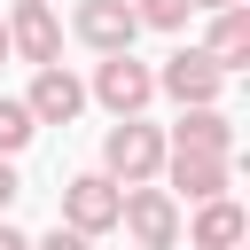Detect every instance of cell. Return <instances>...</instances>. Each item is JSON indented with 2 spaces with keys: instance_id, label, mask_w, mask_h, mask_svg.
<instances>
[{
  "instance_id": "obj_2",
  "label": "cell",
  "mask_w": 250,
  "mask_h": 250,
  "mask_svg": "<svg viewBox=\"0 0 250 250\" xmlns=\"http://www.w3.org/2000/svg\"><path fill=\"white\" fill-rule=\"evenodd\" d=\"M86 102H102V109L125 125V117H141V109L156 102V70H148L141 55H102L94 78H86Z\"/></svg>"
},
{
  "instance_id": "obj_13",
  "label": "cell",
  "mask_w": 250,
  "mask_h": 250,
  "mask_svg": "<svg viewBox=\"0 0 250 250\" xmlns=\"http://www.w3.org/2000/svg\"><path fill=\"white\" fill-rule=\"evenodd\" d=\"M31 133H39V125H31V109H23L16 94H0V164H16V156L31 148Z\"/></svg>"
},
{
  "instance_id": "obj_17",
  "label": "cell",
  "mask_w": 250,
  "mask_h": 250,
  "mask_svg": "<svg viewBox=\"0 0 250 250\" xmlns=\"http://www.w3.org/2000/svg\"><path fill=\"white\" fill-rule=\"evenodd\" d=\"M0 250H31V234H23V227H8V219H0Z\"/></svg>"
},
{
  "instance_id": "obj_6",
  "label": "cell",
  "mask_w": 250,
  "mask_h": 250,
  "mask_svg": "<svg viewBox=\"0 0 250 250\" xmlns=\"http://www.w3.org/2000/svg\"><path fill=\"white\" fill-rule=\"evenodd\" d=\"M0 31H8V55H23L31 70H47V62H62V16H55L47 0H16Z\"/></svg>"
},
{
  "instance_id": "obj_7",
  "label": "cell",
  "mask_w": 250,
  "mask_h": 250,
  "mask_svg": "<svg viewBox=\"0 0 250 250\" xmlns=\"http://www.w3.org/2000/svg\"><path fill=\"white\" fill-rule=\"evenodd\" d=\"M156 188H164L172 203H219V195L234 188V156H164Z\"/></svg>"
},
{
  "instance_id": "obj_5",
  "label": "cell",
  "mask_w": 250,
  "mask_h": 250,
  "mask_svg": "<svg viewBox=\"0 0 250 250\" xmlns=\"http://www.w3.org/2000/svg\"><path fill=\"white\" fill-rule=\"evenodd\" d=\"M117 227L133 234V250H172L180 242V203L164 188H125L117 195Z\"/></svg>"
},
{
  "instance_id": "obj_16",
  "label": "cell",
  "mask_w": 250,
  "mask_h": 250,
  "mask_svg": "<svg viewBox=\"0 0 250 250\" xmlns=\"http://www.w3.org/2000/svg\"><path fill=\"white\" fill-rule=\"evenodd\" d=\"M23 195V180H16V164H0V219H8V203Z\"/></svg>"
},
{
  "instance_id": "obj_8",
  "label": "cell",
  "mask_w": 250,
  "mask_h": 250,
  "mask_svg": "<svg viewBox=\"0 0 250 250\" xmlns=\"http://www.w3.org/2000/svg\"><path fill=\"white\" fill-rule=\"evenodd\" d=\"M23 109H31V125H70V117L86 109V78H78L70 62H47V70H31Z\"/></svg>"
},
{
  "instance_id": "obj_14",
  "label": "cell",
  "mask_w": 250,
  "mask_h": 250,
  "mask_svg": "<svg viewBox=\"0 0 250 250\" xmlns=\"http://www.w3.org/2000/svg\"><path fill=\"white\" fill-rule=\"evenodd\" d=\"M125 8L141 31H188V16H195V0H125Z\"/></svg>"
},
{
  "instance_id": "obj_19",
  "label": "cell",
  "mask_w": 250,
  "mask_h": 250,
  "mask_svg": "<svg viewBox=\"0 0 250 250\" xmlns=\"http://www.w3.org/2000/svg\"><path fill=\"white\" fill-rule=\"evenodd\" d=\"M0 62H8V31H0Z\"/></svg>"
},
{
  "instance_id": "obj_10",
  "label": "cell",
  "mask_w": 250,
  "mask_h": 250,
  "mask_svg": "<svg viewBox=\"0 0 250 250\" xmlns=\"http://www.w3.org/2000/svg\"><path fill=\"white\" fill-rule=\"evenodd\" d=\"M164 156H234V117L227 109H180L164 133Z\"/></svg>"
},
{
  "instance_id": "obj_12",
  "label": "cell",
  "mask_w": 250,
  "mask_h": 250,
  "mask_svg": "<svg viewBox=\"0 0 250 250\" xmlns=\"http://www.w3.org/2000/svg\"><path fill=\"white\" fill-rule=\"evenodd\" d=\"M203 55L219 62V78H234V70L250 62V8H219L211 31H203Z\"/></svg>"
},
{
  "instance_id": "obj_9",
  "label": "cell",
  "mask_w": 250,
  "mask_h": 250,
  "mask_svg": "<svg viewBox=\"0 0 250 250\" xmlns=\"http://www.w3.org/2000/svg\"><path fill=\"white\" fill-rule=\"evenodd\" d=\"M70 31H78L94 55H133V39H141V23H133L125 0H78V8H70Z\"/></svg>"
},
{
  "instance_id": "obj_1",
  "label": "cell",
  "mask_w": 250,
  "mask_h": 250,
  "mask_svg": "<svg viewBox=\"0 0 250 250\" xmlns=\"http://www.w3.org/2000/svg\"><path fill=\"white\" fill-rule=\"evenodd\" d=\"M109 188H156V172H164V125H148V117H125V125H109L102 133V164H94Z\"/></svg>"
},
{
  "instance_id": "obj_18",
  "label": "cell",
  "mask_w": 250,
  "mask_h": 250,
  "mask_svg": "<svg viewBox=\"0 0 250 250\" xmlns=\"http://www.w3.org/2000/svg\"><path fill=\"white\" fill-rule=\"evenodd\" d=\"M195 8H203V16H219V8H242V0H195Z\"/></svg>"
},
{
  "instance_id": "obj_11",
  "label": "cell",
  "mask_w": 250,
  "mask_h": 250,
  "mask_svg": "<svg viewBox=\"0 0 250 250\" xmlns=\"http://www.w3.org/2000/svg\"><path fill=\"white\" fill-rule=\"evenodd\" d=\"M242 234H250V211L234 195L195 203V219H188V250H242Z\"/></svg>"
},
{
  "instance_id": "obj_3",
  "label": "cell",
  "mask_w": 250,
  "mask_h": 250,
  "mask_svg": "<svg viewBox=\"0 0 250 250\" xmlns=\"http://www.w3.org/2000/svg\"><path fill=\"white\" fill-rule=\"evenodd\" d=\"M156 94H164V102H180V109H219L227 78H219V62H211L203 47H172V55H164V70H156Z\"/></svg>"
},
{
  "instance_id": "obj_4",
  "label": "cell",
  "mask_w": 250,
  "mask_h": 250,
  "mask_svg": "<svg viewBox=\"0 0 250 250\" xmlns=\"http://www.w3.org/2000/svg\"><path fill=\"white\" fill-rule=\"evenodd\" d=\"M117 195H125V188H109L102 172H70L55 227H70V234H86V242H94V234H117Z\"/></svg>"
},
{
  "instance_id": "obj_15",
  "label": "cell",
  "mask_w": 250,
  "mask_h": 250,
  "mask_svg": "<svg viewBox=\"0 0 250 250\" xmlns=\"http://www.w3.org/2000/svg\"><path fill=\"white\" fill-rule=\"evenodd\" d=\"M31 250H94V242L70 234V227H47V234H31Z\"/></svg>"
}]
</instances>
